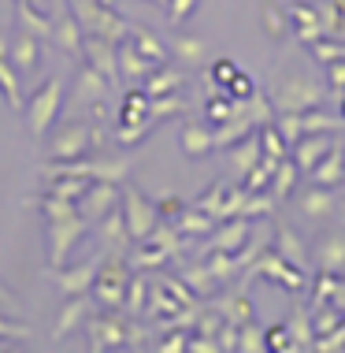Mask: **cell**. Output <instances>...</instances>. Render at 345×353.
Here are the masks:
<instances>
[{
	"label": "cell",
	"mask_w": 345,
	"mask_h": 353,
	"mask_svg": "<svg viewBox=\"0 0 345 353\" xmlns=\"http://www.w3.org/2000/svg\"><path fill=\"white\" fill-rule=\"evenodd\" d=\"M60 97H63L60 82L49 79V82L37 85V90L30 93V101L23 104V108H26V123H30V134L34 138L49 134V127L56 123V116H60Z\"/></svg>",
	"instance_id": "1"
},
{
	"label": "cell",
	"mask_w": 345,
	"mask_h": 353,
	"mask_svg": "<svg viewBox=\"0 0 345 353\" xmlns=\"http://www.w3.org/2000/svg\"><path fill=\"white\" fill-rule=\"evenodd\" d=\"M90 134L93 130L85 127V123H63V127L56 130L49 152L56 160H74V157H82V152L90 149Z\"/></svg>",
	"instance_id": "2"
},
{
	"label": "cell",
	"mask_w": 345,
	"mask_h": 353,
	"mask_svg": "<svg viewBox=\"0 0 345 353\" xmlns=\"http://www.w3.org/2000/svg\"><path fill=\"white\" fill-rule=\"evenodd\" d=\"M0 93H4V101H8V108H23V74L15 71V63H12V41H8L4 34H0Z\"/></svg>",
	"instance_id": "3"
},
{
	"label": "cell",
	"mask_w": 345,
	"mask_h": 353,
	"mask_svg": "<svg viewBox=\"0 0 345 353\" xmlns=\"http://www.w3.org/2000/svg\"><path fill=\"white\" fill-rule=\"evenodd\" d=\"M85 231L82 216H71V219H49V256L52 264H60L67 253H71V245L79 242V234Z\"/></svg>",
	"instance_id": "4"
},
{
	"label": "cell",
	"mask_w": 345,
	"mask_h": 353,
	"mask_svg": "<svg viewBox=\"0 0 345 353\" xmlns=\"http://www.w3.org/2000/svg\"><path fill=\"white\" fill-rule=\"evenodd\" d=\"M12 63H15V71L23 74H34L37 71V63H41V37L30 34V30H19V37L12 41Z\"/></svg>",
	"instance_id": "5"
},
{
	"label": "cell",
	"mask_w": 345,
	"mask_h": 353,
	"mask_svg": "<svg viewBox=\"0 0 345 353\" xmlns=\"http://www.w3.org/2000/svg\"><path fill=\"white\" fill-rule=\"evenodd\" d=\"M52 279L63 294H82V290H90V283L97 279V272H93V264H82V268H71V272L56 268Z\"/></svg>",
	"instance_id": "6"
},
{
	"label": "cell",
	"mask_w": 345,
	"mask_h": 353,
	"mask_svg": "<svg viewBox=\"0 0 345 353\" xmlns=\"http://www.w3.org/2000/svg\"><path fill=\"white\" fill-rule=\"evenodd\" d=\"M19 23H23V30L37 34L45 41V37L52 34V19H45L37 8H30V0H19Z\"/></svg>",
	"instance_id": "7"
},
{
	"label": "cell",
	"mask_w": 345,
	"mask_h": 353,
	"mask_svg": "<svg viewBox=\"0 0 345 353\" xmlns=\"http://www.w3.org/2000/svg\"><path fill=\"white\" fill-rule=\"evenodd\" d=\"M52 41L56 45H63V52H79V26H74V19L71 15H60V19H52Z\"/></svg>",
	"instance_id": "8"
},
{
	"label": "cell",
	"mask_w": 345,
	"mask_h": 353,
	"mask_svg": "<svg viewBox=\"0 0 345 353\" xmlns=\"http://www.w3.org/2000/svg\"><path fill=\"white\" fill-rule=\"evenodd\" d=\"M90 194H93V197H85L79 212H82V216H90V219H97L104 208H108V201H112V190H108V186H97V190H90Z\"/></svg>",
	"instance_id": "9"
},
{
	"label": "cell",
	"mask_w": 345,
	"mask_h": 353,
	"mask_svg": "<svg viewBox=\"0 0 345 353\" xmlns=\"http://www.w3.org/2000/svg\"><path fill=\"white\" fill-rule=\"evenodd\" d=\"M119 294H123L119 275H115V272H104V275H101V283H97V298H101V301H108V305H115V301H119Z\"/></svg>",
	"instance_id": "10"
},
{
	"label": "cell",
	"mask_w": 345,
	"mask_h": 353,
	"mask_svg": "<svg viewBox=\"0 0 345 353\" xmlns=\"http://www.w3.org/2000/svg\"><path fill=\"white\" fill-rule=\"evenodd\" d=\"M82 309H85V301H82V298H74V301L63 309V316H60V323H56V331H52V335H56V339H60V335H67V331H71L74 323L82 320Z\"/></svg>",
	"instance_id": "11"
},
{
	"label": "cell",
	"mask_w": 345,
	"mask_h": 353,
	"mask_svg": "<svg viewBox=\"0 0 345 353\" xmlns=\"http://www.w3.org/2000/svg\"><path fill=\"white\" fill-rule=\"evenodd\" d=\"M212 74H216V82H230L238 71H234V63H230V60H219L216 68H212Z\"/></svg>",
	"instance_id": "12"
},
{
	"label": "cell",
	"mask_w": 345,
	"mask_h": 353,
	"mask_svg": "<svg viewBox=\"0 0 345 353\" xmlns=\"http://www.w3.org/2000/svg\"><path fill=\"white\" fill-rule=\"evenodd\" d=\"M230 90H234V97H245V93L253 90V85H249L245 74H234V79H230Z\"/></svg>",
	"instance_id": "13"
},
{
	"label": "cell",
	"mask_w": 345,
	"mask_h": 353,
	"mask_svg": "<svg viewBox=\"0 0 345 353\" xmlns=\"http://www.w3.org/2000/svg\"><path fill=\"white\" fill-rule=\"evenodd\" d=\"M0 309H8V312H19V298H12V294L4 290V283H0Z\"/></svg>",
	"instance_id": "14"
}]
</instances>
